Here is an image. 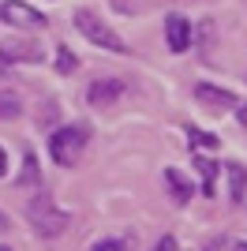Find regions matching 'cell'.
<instances>
[{
    "label": "cell",
    "mask_w": 247,
    "mask_h": 251,
    "mask_svg": "<svg viewBox=\"0 0 247 251\" xmlns=\"http://www.w3.org/2000/svg\"><path fill=\"white\" fill-rule=\"evenodd\" d=\"M150 251H180V248H176V236H161Z\"/></svg>",
    "instance_id": "e0dca14e"
},
{
    "label": "cell",
    "mask_w": 247,
    "mask_h": 251,
    "mask_svg": "<svg viewBox=\"0 0 247 251\" xmlns=\"http://www.w3.org/2000/svg\"><path fill=\"white\" fill-rule=\"evenodd\" d=\"M124 94H127V83H124V79H98V83H90V90H86V101L101 109V105H116Z\"/></svg>",
    "instance_id": "8992f818"
},
{
    "label": "cell",
    "mask_w": 247,
    "mask_h": 251,
    "mask_svg": "<svg viewBox=\"0 0 247 251\" xmlns=\"http://www.w3.org/2000/svg\"><path fill=\"white\" fill-rule=\"evenodd\" d=\"M228 199L232 202L247 199V169L240 161H228Z\"/></svg>",
    "instance_id": "30bf717a"
},
{
    "label": "cell",
    "mask_w": 247,
    "mask_h": 251,
    "mask_svg": "<svg viewBox=\"0 0 247 251\" xmlns=\"http://www.w3.org/2000/svg\"><path fill=\"white\" fill-rule=\"evenodd\" d=\"M90 251H124V244L120 240H101V244H94Z\"/></svg>",
    "instance_id": "ac0fdd59"
},
{
    "label": "cell",
    "mask_w": 247,
    "mask_h": 251,
    "mask_svg": "<svg viewBox=\"0 0 247 251\" xmlns=\"http://www.w3.org/2000/svg\"><path fill=\"white\" fill-rule=\"evenodd\" d=\"M165 38H169V49L173 52L191 49V26H187L184 15H169V19H165Z\"/></svg>",
    "instance_id": "52a82bcc"
},
{
    "label": "cell",
    "mask_w": 247,
    "mask_h": 251,
    "mask_svg": "<svg viewBox=\"0 0 247 251\" xmlns=\"http://www.w3.org/2000/svg\"><path fill=\"white\" fill-rule=\"evenodd\" d=\"M187 143L198 147V150H217V147H221V139L210 135V131H202V127H187Z\"/></svg>",
    "instance_id": "7c38bea8"
},
{
    "label": "cell",
    "mask_w": 247,
    "mask_h": 251,
    "mask_svg": "<svg viewBox=\"0 0 247 251\" xmlns=\"http://www.w3.org/2000/svg\"><path fill=\"white\" fill-rule=\"evenodd\" d=\"M236 116H240V124L247 127V105H236Z\"/></svg>",
    "instance_id": "d6986e66"
},
{
    "label": "cell",
    "mask_w": 247,
    "mask_h": 251,
    "mask_svg": "<svg viewBox=\"0 0 247 251\" xmlns=\"http://www.w3.org/2000/svg\"><path fill=\"white\" fill-rule=\"evenodd\" d=\"M26 221H30V229L38 232V236H45V240L60 236V232L72 225L68 210H60L52 202V195H45V191H38V195L26 202Z\"/></svg>",
    "instance_id": "6da1fadb"
},
{
    "label": "cell",
    "mask_w": 247,
    "mask_h": 251,
    "mask_svg": "<svg viewBox=\"0 0 247 251\" xmlns=\"http://www.w3.org/2000/svg\"><path fill=\"white\" fill-rule=\"evenodd\" d=\"M195 101L210 113H228L236 109V94L232 90H221V86H210V83H198L195 86Z\"/></svg>",
    "instance_id": "5b68a950"
},
{
    "label": "cell",
    "mask_w": 247,
    "mask_h": 251,
    "mask_svg": "<svg viewBox=\"0 0 247 251\" xmlns=\"http://www.w3.org/2000/svg\"><path fill=\"white\" fill-rule=\"evenodd\" d=\"M195 169H198V176H202V195H214V191H217V161H214V157H206V154H198Z\"/></svg>",
    "instance_id": "8fae6325"
},
{
    "label": "cell",
    "mask_w": 247,
    "mask_h": 251,
    "mask_svg": "<svg viewBox=\"0 0 247 251\" xmlns=\"http://www.w3.org/2000/svg\"><path fill=\"white\" fill-rule=\"evenodd\" d=\"M0 52L8 56V64H38L41 60V45H34V42H15V45H0Z\"/></svg>",
    "instance_id": "ba28073f"
},
{
    "label": "cell",
    "mask_w": 247,
    "mask_h": 251,
    "mask_svg": "<svg viewBox=\"0 0 247 251\" xmlns=\"http://www.w3.org/2000/svg\"><path fill=\"white\" fill-rule=\"evenodd\" d=\"M90 139V127L86 124H68V127H56L49 135V154L56 165H75L82 157V147Z\"/></svg>",
    "instance_id": "7a4b0ae2"
},
{
    "label": "cell",
    "mask_w": 247,
    "mask_h": 251,
    "mask_svg": "<svg viewBox=\"0 0 247 251\" xmlns=\"http://www.w3.org/2000/svg\"><path fill=\"white\" fill-rule=\"evenodd\" d=\"M0 19L8 26H19V30H41L45 26V15L34 11L30 4H23V0H4L0 4Z\"/></svg>",
    "instance_id": "277c9868"
},
{
    "label": "cell",
    "mask_w": 247,
    "mask_h": 251,
    "mask_svg": "<svg viewBox=\"0 0 247 251\" xmlns=\"http://www.w3.org/2000/svg\"><path fill=\"white\" fill-rule=\"evenodd\" d=\"M0 251H11V248H8V244H0Z\"/></svg>",
    "instance_id": "603a6c76"
},
{
    "label": "cell",
    "mask_w": 247,
    "mask_h": 251,
    "mask_svg": "<svg viewBox=\"0 0 247 251\" xmlns=\"http://www.w3.org/2000/svg\"><path fill=\"white\" fill-rule=\"evenodd\" d=\"M206 251H247V240H232V236H214L206 244Z\"/></svg>",
    "instance_id": "9a60e30c"
},
{
    "label": "cell",
    "mask_w": 247,
    "mask_h": 251,
    "mask_svg": "<svg viewBox=\"0 0 247 251\" xmlns=\"http://www.w3.org/2000/svg\"><path fill=\"white\" fill-rule=\"evenodd\" d=\"M19 113H23L19 94H11V90H0V120H15Z\"/></svg>",
    "instance_id": "4fadbf2b"
},
{
    "label": "cell",
    "mask_w": 247,
    "mask_h": 251,
    "mask_svg": "<svg viewBox=\"0 0 247 251\" xmlns=\"http://www.w3.org/2000/svg\"><path fill=\"white\" fill-rule=\"evenodd\" d=\"M4 225H8V221H4V214H0V229H4Z\"/></svg>",
    "instance_id": "7402d4cb"
},
{
    "label": "cell",
    "mask_w": 247,
    "mask_h": 251,
    "mask_svg": "<svg viewBox=\"0 0 247 251\" xmlns=\"http://www.w3.org/2000/svg\"><path fill=\"white\" fill-rule=\"evenodd\" d=\"M8 72V56H4V52H0V75Z\"/></svg>",
    "instance_id": "44dd1931"
},
{
    "label": "cell",
    "mask_w": 247,
    "mask_h": 251,
    "mask_svg": "<svg viewBox=\"0 0 247 251\" xmlns=\"http://www.w3.org/2000/svg\"><path fill=\"white\" fill-rule=\"evenodd\" d=\"M75 68H79V56H75L68 45H60V49H56V72H60V75H72Z\"/></svg>",
    "instance_id": "5bb4252c"
},
{
    "label": "cell",
    "mask_w": 247,
    "mask_h": 251,
    "mask_svg": "<svg viewBox=\"0 0 247 251\" xmlns=\"http://www.w3.org/2000/svg\"><path fill=\"white\" fill-rule=\"evenodd\" d=\"M19 184H23V188H26V184H38V157H34V154L23 157V176H19Z\"/></svg>",
    "instance_id": "2e32d148"
},
{
    "label": "cell",
    "mask_w": 247,
    "mask_h": 251,
    "mask_svg": "<svg viewBox=\"0 0 247 251\" xmlns=\"http://www.w3.org/2000/svg\"><path fill=\"white\" fill-rule=\"evenodd\" d=\"M8 173V157H4V150H0V176Z\"/></svg>",
    "instance_id": "ffe728a7"
},
{
    "label": "cell",
    "mask_w": 247,
    "mask_h": 251,
    "mask_svg": "<svg viewBox=\"0 0 247 251\" xmlns=\"http://www.w3.org/2000/svg\"><path fill=\"white\" fill-rule=\"evenodd\" d=\"M75 26H79V30L86 34L94 45H101V49H109V52H127L124 38L101 19V15H94L90 8H79V11H75Z\"/></svg>",
    "instance_id": "3957f363"
},
{
    "label": "cell",
    "mask_w": 247,
    "mask_h": 251,
    "mask_svg": "<svg viewBox=\"0 0 247 251\" xmlns=\"http://www.w3.org/2000/svg\"><path fill=\"white\" fill-rule=\"evenodd\" d=\"M165 184H169V191H173L176 206H184V202L191 199V180H187L180 169H165Z\"/></svg>",
    "instance_id": "9c48e42d"
}]
</instances>
